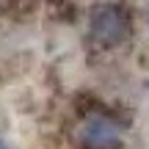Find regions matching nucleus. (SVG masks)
Listing matches in <instances>:
<instances>
[{"instance_id": "nucleus-1", "label": "nucleus", "mask_w": 149, "mask_h": 149, "mask_svg": "<svg viewBox=\"0 0 149 149\" xmlns=\"http://www.w3.org/2000/svg\"><path fill=\"white\" fill-rule=\"evenodd\" d=\"M88 28H91V36H94L97 44L102 47H116V44L127 42L130 36V17L124 8L119 6H97L91 11V19H88Z\"/></svg>"}, {"instance_id": "nucleus-2", "label": "nucleus", "mask_w": 149, "mask_h": 149, "mask_svg": "<svg viewBox=\"0 0 149 149\" xmlns=\"http://www.w3.org/2000/svg\"><path fill=\"white\" fill-rule=\"evenodd\" d=\"M83 144L86 149H116L122 146V135H119V127L111 119L94 116L83 127Z\"/></svg>"}, {"instance_id": "nucleus-3", "label": "nucleus", "mask_w": 149, "mask_h": 149, "mask_svg": "<svg viewBox=\"0 0 149 149\" xmlns=\"http://www.w3.org/2000/svg\"><path fill=\"white\" fill-rule=\"evenodd\" d=\"M0 149H6V144H3V138H0Z\"/></svg>"}]
</instances>
